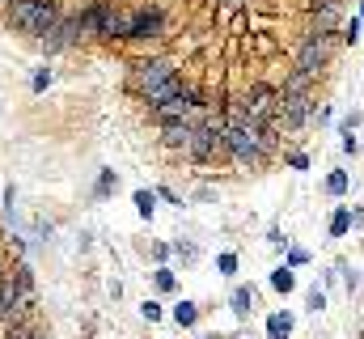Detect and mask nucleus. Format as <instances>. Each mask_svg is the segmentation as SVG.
<instances>
[{
  "label": "nucleus",
  "mask_w": 364,
  "mask_h": 339,
  "mask_svg": "<svg viewBox=\"0 0 364 339\" xmlns=\"http://www.w3.org/2000/svg\"><path fill=\"white\" fill-rule=\"evenodd\" d=\"M157 288H161V293L174 288V272H169V268H157Z\"/></svg>",
  "instance_id": "24"
},
{
  "label": "nucleus",
  "mask_w": 364,
  "mask_h": 339,
  "mask_svg": "<svg viewBox=\"0 0 364 339\" xmlns=\"http://www.w3.org/2000/svg\"><path fill=\"white\" fill-rule=\"evenodd\" d=\"M288 331H293V318H288V314H271V318H267V335L271 339H284Z\"/></svg>",
  "instance_id": "16"
},
{
  "label": "nucleus",
  "mask_w": 364,
  "mask_h": 339,
  "mask_svg": "<svg viewBox=\"0 0 364 339\" xmlns=\"http://www.w3.org/2000/svg\"><path fill=\"white\" fill-rule=\"evenodd\" d=\"M237 110L246 119H254V124H263V128H276V119H280V89L276 85H250L246 93H241Z\"/></svg>",
  "instance_id": "5"
},
{
  "label": "nucleus",
  "mask_w": 364,
  "mask_h": 339,
  "mask_svg": "<svg viewBox=\"0 0 364 339\" xmlns=\"http://www.w3.org/2000/svg\"><path fill=\"white\" fill-rule=\"evenodd\" d=\"M360 21H364V5H360Z\"/></svg>",
  "instance_id": "32"
},
{
  "label": "nucleus",
  "mask_w": 364,
  "mask_h": 339,
  "mask_svg": "<svg viewBox=\"0 0 364 339\" xmlns=\"http://www.w3.org/2000/svg\"><path fill=\"white\" fill-rule=\"evenodd\" d=\"M191 136H195V119H182V124H161V144H165V149H182L186 153Z\"/></svg>",
  "instance_id": "12"
},
{
  "label": "nucleus",
  "mask_w": 364,
  "mask_h": 339,
  "mask_svg": "<svg viewBox=\"0 0 364 339\" xmlns=\"http://www.w3.org/2000/svg\"><path fill=\"white\" fill-rule=\"evenodd\" d=\"M233 272H237V255L225 250V255H221V276H233Z\"/></svg>",
  "instance_id": "25"
},
{
  "label": "nucleus",
  "mask_w": 364,
  "mask_h": 339,
  "mask_svg": "<svg viewBox=\"0 0 364 339\" xmlns=\"http://www.w3.org/2000/svg\"><path fill=\"white\" fill-rule=\"evenodd\" d=\"M301 263H309V255L301 246H293V250H288V268H301Z\"/></svg>",
  "instance_id": "27"
},
{
  "label": "nucleus",
  "mask_w": 364,
  "mask_h": 339,
  "mask_svg": "<svg viewBox=\"0 0 364 339\" xmlns=\"http://www.w3.org/2000/svg\"><path fill=\"white\" fill-rule=\"evenodd\" d=\"M352 221H356V212H348L343 204L335 208V216H330V237H343L348 229H352Z\"/></svg>",
  "instance_id": "14"
},
{
  "label": "nucleus",
  "mask_w": 364,
  "mask_h": 339,
  "mask_svg": "<svg viewBox=\"0 0 364 339\" xmlns=\"http://www.w3.org/2000/svg\"><path fill=\"white\" fill-rule=\"evenodd\" d=\"M241 339H246V335H241Z\"/></svg>",
  "instance_id": "33"
},
{
  "label": "nucleus",
  "mask_w": 364,
  "mask_h": 339,
  "mask_svg": "<svg viewBox=\"0 0 364 339\" xmlns=\"http://www.w3.org/2000/svg\"><path fill=\"white\" fill-rule=\"evenodd\" d=\"M128 30H132V13L114 9L110 0H98V21H93V38H102V43H128Z\"/></svg>",
  "instance_id": "9"
},
{
  "label": "nucleus",
  "mask_w": 364,
  "mask_h": 339,
  "mask_svg": "<svg viewBox=\"0 0 364 339\" xmlns=\"http://www.w3.org/2000/svg\"><path fill=\"white\" fill-rule=\"evenodd\" d=\"M195 318H199V309L191 305V301H178V305H174V323H178V327H195Z\"/></svg>",
  "instance_id": "17"
},
{
  "label": "nucleus",
  "mask_w": 364,
  "mask_h": 339,
  "mask_svg": "<svg viewBox=\"0 0 364 339\" xmlns=\"http://www.w3.org/2000/svg\"><path fill=\"white\" fill-rule=\"evenodd\" d=\"M309 30L330 34V38L343 30V9H339V0H309Z\"/></svg>",
  "instance_id": "11"
},
{
  "label": "nucleus",
  "mask_w": 364,
  "mask_h": 339,
  "mask_svg": "<svg viewBox=\"0 0 364 339\" xmlns=\"http://www.w3.org/2000/svg\"><path fill=\"white\" fill-rule=\"evenodd\" d=\"M271 144H276V128H263L254 119H246L237 106L225 119V153L237 165H263L271 157Z\"/></svg>",
  "instance_id": "1"
},
{
  "label": "nucleus",
  "mask_w": 364,
  "mask_h": 339,
  "mask_svg": "<svg viewBox=\"0 0 364 339\" xmlns=\"http://www.w3.org/2000/svg\"><path fill=\"white\" fill-rule=\"evenodd\" d=\"M271 284L280 288V293H288V288L297 284V276H293V268H280V272H271Z\"/></svg>",
  "instance_id": "19"
},
{
  "label": "nucleus",
  "mask_w": 364,
  "mask_h": 339,
  "mask_svg": "<svg viewBox=\"0 0 364 339\" xmlns=\"http://www.w3.org/2000/svg\"><path fill=\"white\" fill-rule=\"evenodd\" d=\"M326 191L330 196H348V170H335V174L326 178Z\"/></svg>",
  "instance_id": "18"
},
{
  "label": "nucleus",
  "mask_w": 364,
  "mask_h": 339,
  "mask_svg": "<svg viewBox=\"0 0 364 339\" xmlns=\"http://www.w3.org/2000/svg\"><path fill=\"white\" fill-rule=\"evenodd\" d=\"M330 56H335V38L330 34H305L301 47H297V72H305V77L318 81L322 72L330 68Z\"/></svg>",
  "instance_id": "6"
},
{
  "label": "nucleus",
  "mask_w": 364,
  "mask_h": 339,
  "mask_svg": "<svg viewBox=\"0 0 364 339\" xmlns=\"http://www.w3.org/2000/svg\"><path fill=\"white\" fill-rule=\"evenodd\" d=\"M110 187H114V174H110V170H102V178H98V187H93V191H98V196H110Z\"/></svg>",
  "instance_id": "26"
},
{
  "label": "nucleus",
  "mask_w": 364,
  "mask_h": 339,
  "mask_svg": "<svg viewBox=\"0 0 364 339\" xmlns=\"http://www.w3.org/2000/svg\"><path fill=\"white\" fill-rule=\"evenodd\" d=\"M161 34H165V9L161 5H140V9H132L128 43H149V38H161Z\"/></svg>",
  "instance_id": "10"
},
{
  "label": "nucleus",
  "mask_w": 364,
  "mask_h": 339,
  "mask_svg": "<svg viewBox=\"0 0 364 339\" xmlns=\"http://www.w3.org/2000/svg\"><path fill=\"white\" fill-rule=\"evenodd\" d=\"M81 43H85V34H81V17L77 13H64L56 26L38 38L43 56H64V51H72V47H81Z\"/></svg>",
  "instance_id": "8"
},
{
  "label": "nucleus",
  "mask_w": 364,
  "mask_h": 339,
  "mask_svg": "<svg viewBox=\"0 0 364 339\" xmlns=\"http://www.w3.org/2000/svg\"><path fill=\"white\" fill-rule=\"evenodd\" d=\"M229 305H233V314H237V318H246V314L254 309V293H250V288H233Z\"/></svg>",
  "instance_id": "15"
},
{
  "label": "nucleus",
  "mask_w": 364,
  "mask_h": 339,
  "mask_svg": "<svg viewBox=\"0 0 364 339\" xmlns=\"http://www.w3.org/2000/svg\"><path fill=\"white\" fill-rule=\"evenodd\" d=\"M288 165H297V170H305V165H309V157H305V153H293V157H288Z\"/></svg>",
  "instance_id": "30"
},
{
  "label": "nucleus",
  "mask_w": 364,
  "mask_h": 339,
  "mask_svg": "<svg viewBox=\"0 0 364 339\" xmlns=\"http://www.w3.org/2000/svg\"><path fill=\"white\" fill-rule=\"evenodd\" d=\"M221 153H225V119H216V115L195 119V136L186 144V157L191 161H216Z\"/></svg>",
  "instance_id": "4"
},
{
  "label": "nucleus",
  "mask_w": 364,
  "mask_h": 339,
  "mask_svg": "<svg viewBox=\"0 0 364 339\" xmlns=\"http://www.w3.org/2000/svg\"><path fill=\"white\" fill-rule=\"evenodd\" d=\"M169 77H178V68H174V60H165V56H149V60H140V64H132V77H128V85H132V93H149V89H157L161 81H169Z\"/></svg>",
  "instance_id": "7"
},
{
  "label": "nucleus",
  "mask_w": 364,
  "mask_h": 339,
  "mask_svg": "<svg viewBox=\"0 0 364 339\" xmlns=\"http://www.w3.org/2000/svg\"><path fill=\"white\" fill-rule=\"evenodd\" d=\"M318 115V106H313V77H305V72H288L284 77V89H280V119L276 124H284V128H305L309 119Z\"/></svg>",
  "instance_id": "2"
},
{
  "label": "nucleus",
  "mask_w": 364,
  "mask_h": 339,
  "mask_svg": "<svg viewBox=\"0 0 364 339\" xmlns=\"http://www.w3.org/2000/svg\"><path fill=\"white\" fill-rule=\"evenodd\" d=\"M191 85H182V77H169V81H161L157 89H149L144 93V102H149V110H157V106H165L169 98H178V93H186Z\"/></svg>",
  "instance_id": "13"
},
{
  "label": "nucleus",
  "mask_w": 364,
  "mask_h": 339,
  "mask_svg": "<svg viewBox=\"0 0 364 339\" xmlns=\"http://www.w3.org/2000/svg\"><path fill=\"white\" fill-rule=\"evenodd\" d=\"M326 305V293L322 288H309V309H322Z\"/></svg>",
  "instance_id": "28"
},
{
  "label": "nucleus",
  "mask_w": 364,
  "mask_h": 339,
  "mask_svg": "<svg viewBox=\"0 0 364 339\" xmlns=\"http://www.w3.org/2000/svg\"><path fill=\"white\" fill-rule=\"evenodd\" d=\"M60 17H64V13H60L56 0H9V9H5V26L17 30V34L43 38Z\"/></svg>",
  "instance_id": "3"
},
{
  "label": "nucleus",
  "mask_w": 364,
  "mask_h": 339,
  "mask_svg": "<svg viewBox=\"0 0 364 339\" xmlns=\"http://www.w3.org/2000/svg\"><path fill=\"white\" fill-rule=\"evenodd\" d=\"M9 272H13V268H5V263H0V284H5V280H9Z\"/></svg>",
  "instance_id": "31"
},
{
  "label": "nucleus",
  "mask_w": 364,
  "mask_h": 339,
  "mask_svg": "<svg viewBox=\"0 0 364 339\" xmlns=\"http://www.w3.org/2000/svg\"><path fill=\"white\" fill-rule=\"evenodd\" d=\"M136 208H140V216H153L157 196H153V191H136Z\"/></svg>",
  "instance_id": "20"
},
{
  "label": "nucleus",
  "mask_w": 364,
  "mask_h": 339,
  "mask_svg": "<svg viewBox=\"0 0 364 339\" xmlns=\"http://www.w3.org/2000/svg\"><path fill=\"white\" fill-rule=\"evenodd\" d=\"M360 30H364V21H360V17H348V21H343V38H348V43H356Z\"/></svg>",
  "instance_id": "22"
},
{
  "label": "nucleus",
  "mask_w": 364,
  "mask_h": 339,
  "mask_svg": "<svg viewBox=\"0 0 364 339\" xmlns=\"http://www.w3.org/2000/svg\"><path fill=\"white\" fill-rule=\"evenodd\" d=\"M5 339H43V335H38L34 327H26V323H17V327L5 331Z\"/></svg>",
  "instance_id": "21"
},
{
  "label": "nucleus",
  "mask_w": 364,
  "mask_h": 339,
  "mask_svg": "<svg viewBox=\"0 0 364 339\" xmlns=\"http://www.w3.org/2000/svg\"><path fill=\"white\" fill-rule=\"evenodd\" d=\"M144 318L157 323V318H161V305H157V301H149V305H144Z\"/></svg>",
  "instance_id": "29"
},
{
  "label": "nucleus",
  "mask_w": 364,
  "mask_h": 339,
  "mask_svg": "<svg viewBox=\"0 0 364 339\" xmlns=\"http://www.w3.org/2000/svg\"><path fill=\"white\" fill-rule=\"evenodd\" d=\"M47 85H51V72H47V68H38V72H34V81H30V89H34V93H43Z\"/></svg>",
  "instance_id": "23"
}]
</instances>
